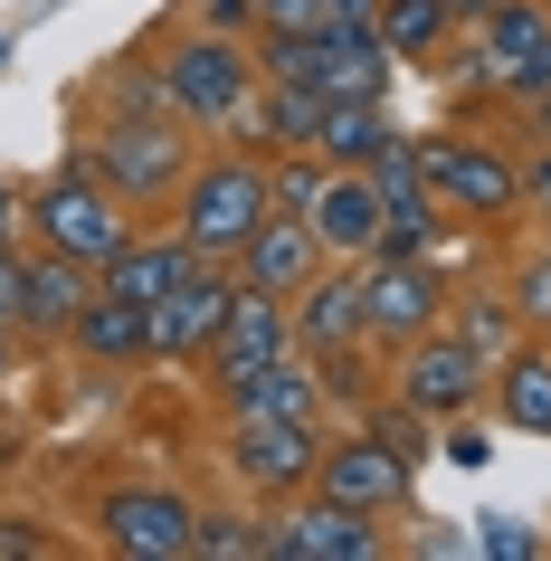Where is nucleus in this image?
Wrapping results in <instances>:
<instances>
[{"label": "nucleus", "mask_w": 551, "mask_h": 561, "mask_svg": "<svg viewBox=\"0 0 551 561\" xmlns=\"http://www.w3.org/2000/svg\"><path fill=\"white\" fill-rule=\"evenodd\" d=\"M266 561H380V514L361 504H333V495H305L266 524Z\"/></svg>", "instance_id": "obj_11"}, {"label": "nucleus", "mask_w": 551, "mask_h": 561, "mask_svg": "<svg viewBox=\"0 0 551 561\" xmlns=\"http://www.w3.org/2000/svg\"><path fill=\"white\" fill-rule=\"evenodd\" d=\"M494 419H504V428H523V438H551V343H532V333H523L514 353L494 362Z\"/></svg>", "instance_id": "obj_22"}, {"label": "nucleus", "mask_w": 551, "mask_h": 561, "mask_svg": "<svg viewBox=\"0 0 551 561\" xmlns=\"http://www.w3.org/2000/svg\"><path fill=\"white\" fill-rule=\"evenodd\" d=\"M10 457H20V438H10V428H0V467H10Z\"/></svg>", "instance_id": "obj_43"}, {"label": "nucleus", "mask_w": 551, "mask_h": 561, "mask_svg": "<svg viewBox=\"0 0 551 561\" xmlns=\"http://www.w3.org/2000/svg\"><path fill=\"white\" fill-rule=\"evenodd\" d=\"M286 353H295V305H286V296H257V286H248V296L229 305L219 343L200 353V381H209V390H238V381H257L266 362H286Z\"/></svg>", "instance_id": "obj_13"}, {"label": "nucleus", "mask_w": 551, "mask_h": 561, "mask_svg": "<svg viewBox=\"0 0 551 561\" xmlns=\"http://www.w3.org/2000/svg\"><path fill=\"white\" fill-rule=\"evenodd\" d=\"M276 219V191H266V152H200L191 162V181H181V201H172V229L200 248V257L238 266L248 257V238Z\"/></svg>", "instance_id": "obj_2"}, {"label": "nucleus", "mask_w": 551, "mask_h": 561, "mask_svg": "<svg viewBox=\"0 0 551 561\" xmlns=\"http://www.w3.org/2000/svg\"><path fill=\"white\" fill-rule=\"evenodd\" d=\"M191 30H219V38H257L266 10L257 0H191Z\"/></svg>", "instance_id": "obj_31"}, {"label": "nucleus", "mask_w": 551, "mask_h": 561, "mask_svg": "<svg viewBox=\"0 0 551 561\" xmlns=\"http://www.w3.org/2000/svg\"><path fill=\"white\" fill-rule=\"evenodd\" d=\"M10 229H30V191H10V181H0V248H10Z\"/></svg>", "instance_id": "obj_37"}, {"label": "nucleus", "mask_w": 551, "mask_h": 561, "mask_svg": "<svg viewBox=\"0 0 551 561\" xmlns=\"http://www.w3.org/2000/svg\"><path fill=\"white\" fill-rule=\"evenodd\" d=\"M87 296H95V266L58 257V248H30L20 257V296H10V333L20 343H67V324H77Z\"/></svg>", "instance_id": "obj_14"}, {"label": "nucleus", "mask_w": 551, "mask_h": 561, "mask_svg": "<svg viewBox=\"0 0 551 561\" xmlns=\"http://www.w3.org/2000/svg\"><path fill=\"white\" fill-rule=\"evenodd\" d=\"M447 266H437V248H380V257H361V314H371V343L380 353H400V343H418L428 324H447Z\"/></svg>", "instance_id": "obj_7"}, {"label": "nucleus", "mask_w": 551, "mask_h": 561, "mask_svg": "<svg viewBox=\"0 0 551 561\" xmlns=\"http://www.w3.org/2000/svg\"><path fill=\"white\" fill-rule=\"evenodd\" d=\"M323 266H333V257H323L314 219H286V209H276V219H266V229L248 238V257H238V276H248L257 296H295V286H314Z\"/></svg>", "instance_id": "obj_20"}, {"label": "nucleus", "mask_w": 551, "mask_h": 561, "mask_svg": "<svg viewBox=\"0 0 551 561\" xmlns=\"http://www.w3.org/2000/svg\"><path fill=\"white\" fill-rule=\"evenodd\" d=\"M542 38H551V0H504L485 30H475V77H485V87H504V77L542 48Z\"/></svg>", "instance_id": "obj_24"}, {"label": "nucleus", "mask_w": 551, "mask_h": 561, "mask_svg": "<svg viewBox=\"0 0 551 561\" xmlns=\"http://www.w3.org/2000/svg\"><path fill=\"white\" fill-rule=\"evenodd\" d=\"M390 390H400V400H409L418 419H437V428H447V419H475V410H485L494 362L475 353L466 333L428 324L418 343H400V353H390Z\"/></svg>", "instance_id": "obj_6"}, {"label": "nucleus", "mask_w": 551, "mask_h": 561, "mask_svg": "<svg viewBox=\"0 0 551 561\" xmlns=\"http://www.w3.org/2000/svg\"><path fill=\"white\" fill-rule=\"evenodd\" d=\"M447 333H466L485 362H504V353L523 343V314H514L504 286H475V296H447Z\"/></svg>", "instance_id": "obj_26"}, {"label": "nucleus", "mask_w": 551, "mask_h": 561, "mask_svg": "<svg viewBox=\"0 0 551 561\" xmlns=\"http://www.w3.org/2000/svg\"><path fill=\"white\" fill-rule=\"evenodd\" d=\"M10 296H20V248H0V314H10Z\"/></svg>", "instance_id": "obj_39"}, {"label": "nucleus", "mask_w": 551, "mask_h": 561, "mask_svg": "<svg viewBox=\"0 0 551 561\" xmlns=\"http://www.w3.org/2000/svg\"><path fill=\"white\" fill-rule=\"evenodd\" d=\"M314 134H323V95L314 87H295V77H257V95L238 105V124H229V144L238 152H314Z\"/></svg>", "instance_id": "obj_15"}, {"label": "nucleus", "mask_w": 551, "mask_h": 561, "mask_svg": "<svg viewBox=\"0 0 551 561\" xmlns=\"http://www.w3.org/2000/svg\"><path fill=\"white\" fill-rule=\"evenodd\" d=\"M323 172H333L323 152H276V162H266V191H276V209H286V219H305V209L323 201Z\"/></svg>", "instance_id": "obj_29"}, {"label": "nucleus", "mask_w": 551, "mask_h": 561, "mask_svg": "<svg viewBox=\"0 0 551 561\" xmlns=\"http://www.w3.org/2000/svg\"><path fill=\"white\" fill-rule=\"evenodd\" d=\"M475 552H494V561H532V552H542V533L514 524V514H494V524H475Z\"/></svg>", "instance_id": "obj_32"}, {"label": "nucleus", "mask_w": 551, "mask_h": 561, "mask_svg": "<svg viewBox=\"0 0 551 561\" xmlns=\"http://www.w3.org/2000/svg\"><path fill=\"white\" fill-rule=\"evenodd\" d=\"M95 542L124 561H191L200 552V504L181 485H105L95 495Z\"/></svg>", "instance_id": "obj_9"}, {"label": "nucleus", "mask_w": 551, "mask_h": 561, "mask_svg": "<svg viewBox=\"0 0 551 561\" xmlns=\"http://www.w3.org/2000/svg\"><path fill=\"white\" fill-rule=\"evenodd\" d=\"M67 353H87L95 371H134V362H152V305L95 286V296L77 305V324H67Z\"/></svg>", "instance_id": "obj_19"}, {"label": "nucleus", "mask_w": 551, "mask_h": 561, "mask_svg": "<svg viewBox=\"0 0 551 561\" xmlns=\"http://www.w3.org/2000/svg\"><path fill=\"white\" fill-rule=\"evenodd\" d=\"M333 20H380V0H333Z\"/></svg>", "instance_id": "obj_40"}, {"label": "nucleus", "mask_w": 551, "mask_h": 561, "mask_svg": "<svg viewBox=\"0 0 551 561\" xmlns=\"http://www.w3.org/2000/svg\"><path fill=\"white\" fill-rule=\"evenodd\" d=\"M191 561H266V524H248L238 504H209L200 514V552Z\"/></svg>", "instance_id": "obj_28"}, {"label": "nucleus", "mask_w": 551, "mask_h": 561, "mask_svg": "<svg viewBox=\"0 0 551 561\" xmlns=\"http://www.w3.org/2000/svg\"><path fill=\"white\" fill-rule=\"evenodd\" d=\"M219 410H229V419H323V371H314V353L266 362L257 381L219 390Z\"/></svg>", "instance_id": "obj_21"}, {"label": "nucleus", "mask_w": 551, "mask_h": 561, "mask_svg": "<svg viewBox=\"0 0 551 561\" xmlns=\"http://www.w3.org/2000/svg\"><path fill=\"white\" fill-rule=\"evenodd\" d=\"M134 229H144V209L124 201L87 152H67L58 172L30 181V248H58V257H77V266H105Z\"/></svg>", "instance_id": "obj_1"}, {"label": "nucleus", "mask_w": 551, "mask_h": 561, "mask_svg": "<svg viewBox=\"0 0 551 561\" xmlns=\"http://www.w3.org/2000/svg\"><path fill=\"white\" fill-rule=\"evenodd\" d=\"M162 77H172V115L200 124V134H229L238 105L257 95V38H219V30H181L162 48Z\"/></svg>", "instance_id": "obj_5"}, {"label": "nucleus", "mask_w": 551, "mask_h": 561, "mask_svg": "<svg viewBox=\"0 0 551 561\" xmlns=\"http://www.w3.org/2000/svg\"><path fill=\"white\" fill-rule=\"evenodd\" d=\"M38 552H48V542H38L20 514H0V561H38Z\"/></svg>", "instance_id": "obj_36"}, {"label": "nucleus", "mask_w": 551, "mask_h": 561, "mask_svg": "<svg viewBox=\"0 0 551 561\" xmlns=\"http://www.w3.org/2000/svg\"><path fill=\"white\" fill-rule=\"evenodd\" d=\"M447 10H457V30H485V20L504 10V0H447Z\"/></svg>", "instance_id": "obj_38"}, {"label": "nucleus", "mask_w": 551, "mask_h": 561, "mask_svg": "<svg viewBox=\"0 0 551 561\" xmlns=\"http://www.w3.org/2000/svg\"><path fill=\"white\" fill-rule=\"evenodd\" d=\"M295 353H343V343H371V314H361V266H323L314 286H295Z\"/></svg>", "instance_id": "obj_18"}, {"label": "nucleus", "mask_w": 551, "mask_h": 561, "mask_svg": "<svg viewBox=\"0 0 551 561\" xmlns=\"http://www.w3.org/2000/svg\"><path fill=\"white\" fill-rule=\"evenodd\" d=\"M323 438H333L323 419H229L219 457H229V476L257 504H295L314 485V467H323Z\"/></svg>", "instance_id": "obj_8"}, {"label": "nucleus", "mask_w": 551, "mask_h": 561, "mask_svg": "<svg viewBox=\"0 0 551 561\" xmlns=\"http://www.w3.org/2000/svg\"><path fill=\"white\" fill-rule=\"evenodd\" d=\"M494 95H514V105H542V95H551V38H542V48H532V58H523Z\"/></svg>", "instance_id": "obj_33"}, {"label": "nucleus", "mask_w": 551, "mask_h": 561, "mask_svg": "<svg viewBox=\"0 0 551 561\" xmlns=\"http://www.w3.org/2000/svg\"><path fill=\"white\" fill-rule=\"evenodd\" d=\"M380 144H390V105H380V95H333V105H323L314 152L333 162V172H371Z\"/></svg>", "instance_id": "obj_23"}, {"label": "nucleus", "mask_w": 551, "mask_h": 561, "mask_svg": "<svg viewBox=\"0 0 551 561\" xmlns=\"http://www.w3.org/2000/svg\"><path fill=\"white\" fill-rule=\"evenodd\" d=\"M409 485H418V467H409L400 447H380L371 428H361V419L323 438L314 495H333V504H361V514H400V504H409Z\"/></svg>", "instance_id": "obj_10"}, {"label": "nucleus", "mask_w": 551, "mask_h": 561, "mask_svg": "<svg viewBox=\"0 0 551 561\" xmlns=\"http://www.w3.org/2000/svg\"><path fill=\"white\" fill-rule=\"evenodd\" d=\"M523 115H532V144H551V95H542V105H523Z\"/></svg>", "instance_id": "obj_41"}, {"label": "nucleus", "mask_w": 551, "mask_h": 561, "mask_svg": "<svg viewBox=\"0 0 551 561\" xmlns=\"http://www.w3.org/2000/svg\"><path fill=\"white\" fill-rule=\"evenodd\" d=\"M248 296V276L238 266H219V257H200L191 266V286H172V296L152 305V362H200L209 343H219V324H229V305Z\"/></svg>", "instance_id": "obj_12"}, {"label": "nucleus", "mask_w": 551, "mask_h": 561, "mask_svg": "<svg viewBox=\"0 0 551 561\" xmlns=\"http://www.w3.org/2000/svg\"><path fill=\"white\" fill-rule=\"evenodd\" d=\"M266 10V30H323L333 20V0H257Z\"/></svg>", "instance_id": "obj_35"}, {"label": "nucleus", "mask_w": 551, "mask_h": 561, "mask_svg": "<svg viewBox=\"0 0 551 561\" xmlns=\"http://www.w3.org/2000/svg\"><path fill=\"white\" fill-rule=\"evenodd\" d=\"M523 209H532V219H551V144L523 152Z\"/></svg>", "instance_id": "obj_34"}, {"label": "nucleus", "mask_w": 551, "mask_h": 561, "mask_svg": "<svg viewBox=\"0 0 551 561\" xmlns=\"http://www.w3.org/2000/svg\"><path fill=\"white\" fill-rule=\"evenodd\" d=\"M514 314H523V333H551V248H532V257L514 266Z\"/></svg>", "instance_id": "obj_30"}, {"label": "nucleus", "mask_w": 551, "mask_h": 561, "mask_svg": "<svg viewBox=\"0 0 551 561\" xmlns=\"http://www.w3.org/2000/svg\"><path fill=\"white\" fill-rule=\"evenodd\" d=\"M10 353H20V333H10V314H0V381H10Z\"/></svg>", "instance_id": "obj_42"}, {"label": "nucleus", "mask_w": 551, "mask_h": 561, "mask_svg": "<svg viewBox=\"0 0 551 561\" xmlns=\"http://www.w3.org/2000/svg\"><path fill=\"white\" fill-rule=\"evenodd\" d=\"M77 152H87V162L115 181L134 209H172L181 181H191V162H200L181 115H95V134H87Z\"/></svg>", "instance_id": "obj_4"}, {"label": "nucleus", "mask_w": 551, "mask_h": 561, "mask_svg": "<svg viewBox=\"0 0 551 561\" xmlns=\"http://www.w3.org/2000/svg\"><path fill=\"white\" fill-rule=\"evenodd\" d=\"M95 115H172V77H162V58H124L115 77H105V95H95Z\"/></svg>", "instance_id": "obj_27"}, {"label": "nucleus", "mask_w": 551, "mask_h": 561, "mask_svg": "<svg viewBox=\"0 0 551 561\" xmlns=\"http://www.w3.org/2000/svg\"><path fill=\"white\" fill-rule=\"evenodd\" d=\"M191 266H200V248L162 219V229H134V238H124L115 257L95 266V286H105V296H134V305H162L172 286H191Z\"/></svg>", "instance_id": "obj_17"}, {"label": "nucleus", "mask_w": 551, "mask_h": 561, "mask_svg": "<svg viewBox=\"0 0 551 561\" xmlns=\"http://www.w3.org/2000/svg\"><path fill=\"white\" fill-rule=\"evenodd\" d=\"M371 30H380V48H390L400 67H428L437 48L457 38V10H447V0H380Z\"/></svg>", "instance_id": "obj_25"}, {"label": "nucleus", "mask_w": 551, "mask_h": 561, "mask_svg": "<svg viewBox=\"0 0 551 561\" xmlns=\"http://www.w3.org/2000/svg\"><path fill=\"white\" fill-rule=\"evenodd\" d=\"M305 219H314V238H323V257H333V266H361V257H380V219H390V201H380L371 172H323V201L305 209Z\"/></svg>", "instance_id": "obj_16"}, {"label": "nucleus", "mask_w": 551, "mask_h": 561, "mask_svg": "<svg viewBox=\"0 0 551 561\" xmlns=\"http://www.w3.org/2000/svg\"><path fill=\"white\" fill-rule=\"evenodd\" d=\"M418 181L457 229H514L523 219V152L494 134H418Z\"/></svg>", "instance_id": "obj_3"}]
</instances>
